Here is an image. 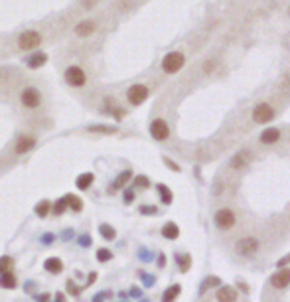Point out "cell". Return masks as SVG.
Here are the masks:
<instances>
[{"mask_svg": "<svg viewBox=\"0 0 290 302\" xmlns=\"http://www.w3.org/2000/svg\"><path fill=\"white\" fill-rule=\"evenodd\" d=\"M41 43V34L36 30H26L18 36V47L24 52H34V49Z\"/></svg>", "mask_w": 290, "mask_h": 302, "instance_id": "1", "label": "cell"}, {"mask_svg": "<svg viewBox=\"0 0 290 302\" xmlns=\"http://www.w3.org/2000/svg\"><path fill=\"white\" fill-rule=\"evenodd\" d=\"M63 77H65V83H67L69 87H73V89H81V87L87 83V75H85V71H83L79 65H69V67L65 69Z\"/></svg>", "mask_w": 290, "mask_h": 302, "instance_id": "2", "label": "cell"}, {"mask_svg": "<svg viewBox=\"0 0 290 302\" xmlns=\"http://www.w3.org/2000/svg\"><path fill=\"white\" fill-rule=\"evenodd\" d=\"M20 103L26 109H38L41 105V93L36 87H24L20 93Z\"/></svg>", "mask_w": 290, "mask_h": 302, "instance_id": "3", "label": "cell"}, {"mask_svg": "<svg viewBox=\"0 0 290 302\" xmlns=\"http://www.w3.org/2000/svg\"><path fill=\"white\" fill-rule=\"evenodd\" d=\"M126 99H128V103L130 105H142L144 101L148 99V87L146 85H142V83H134L128 87L126 91Z\"/></svg>", "mask_w": 290, "mask_h": 302, "instance_id": "4", "label": "cell"}, {"mask_svg": "<svg viewBox=\"0 0 290 302\" xmlns=\"http://www.w3.org/2000/svg\"><path fill=\"white\" fill-rule=\"evenodd\" d=\"M184 64H186L184 54H180V52H170V54L162 60V69H164L166 73H178V71L184 67Z\"/></svg>", "mask_w": 290, "mask_h": 302, "instance_id": "5", "label": "cell"}, {"mask_svg": "<svg viewBox=\"0 0 290 302\" xmlns=\"http://www.w3.org/2000/svg\"><path fill=\"white\" fill-rule=\"evenodd\" d=\"M272 119H274V111H272V107L269 103H259L255 107V111H253V121L255 123L263 125V123H270Z\"/></svg>", "mask_w": 290, "mask_h": 302, "instance_id": "6", "label": "cell"}, {"mask_svg": "<svg viewBox=\"0 0 290 302\" xmlns=\"http://www.w3.org/2000/svg\"><path fill=\"white\" fill-rule=\"evenodd\" d=\"M150 134L154 140H166L170 136V127L164 119H154L150 123Z\"/></svg>", "mask_w": 290, "mask_h": 302, "instance_id": "7", "label": "cell"}, {"mask_svg": "<svg viewBox=\"0 0 290 302\" xmlns=\"http://www.w3.org/2000/svg\"><path fill=\"white\" fill-rule=\"evenodd\" d=\"M257 249H259V241H257L255 237H245V239H241V241L237 243V253L243 255V257L255 255Z\"/></svg>", "mask_w": 290, "mask_h": 302, "instance_id": "8", "label": "cell"}, {"mask_svg": "<svg viewBox=\"0 0 290 302\" xmlns=\"http://www.w3.org/2000/svg\"><path fill=\"white\" fill-rule=\"evenodd\" d=\"M32 148H36V138L30 134H20L14 142V152L16 154H26Z\"/></svg>", "mask_w": 290, "mask_h": 302, "instance_id": "9", "label": "cell"}, {"mask_svg": "<svg viewBox=\"0 0 290 302\" xmlns=\"http://www.w3.org/2000/svg\"><path fill=\"white\" fill-rule=\"evenodd\" d=\"M215 223L221 227V229H229V227H233V223H235V216H233V212L231 210H219L217 214H215Z\"/></svg>", "mask_w": 290, "mask_h": 302, "instance_id": "10", "label": "cell"}, {"mask_svg": "<svg viewBox=\"0 0 290 302\" xmlns=\"http://www.w3.org/2000/svg\"><path fill=\"white\" fill-rule=\"evenodd\" d=\"M47 64V54L45 52H34V54H30L28 58H26V65L30 67V69H40V67H43Z\"/></svg>", "mask_w": 290, "mask_h": 302, "instance_id": "11", "label": "cell"}, {"mask_svg": "<svg viewBox=\"0 0 290 302\" xmlns=\"http://www.w3.org/2000/svg\"><path fill=\"white\" fill-rule=\"evenodd\" d=\"M95 30H97L95 20H81V22L75 26V36H77V38H89Z\"/></svg>", "mask_w": 290, "mask_h": 302, "instance_id": "12", "label": "cell"}, {"mask_svg": "<svg viewBox=\"0 0 290 302\" xmlns=\"http://www.w3.org/2000/svg\"><path fill=\"white\" fill-rule=\"evenodd\" d=\"M270 282H272L274 288H286L290 284V269H282L276 275H272Z\"/></svg>", "mask_w": 290, "mask_h": 302, "instance_id": "13", "label": "cell"}, {"mask_svg": "<svg viewBox=\"0 0 290 302\" xmlns=\"http://www.w3.org/2000/svg\"><path fill=\"white\" fill-rule=\"evenodd\" d=\"M16 284H18V280H16V275L12 273V269L0 273V286H2V288L12 290V288H16Z\"/></svg>", "mask_w": 290, "mask_h": 302, "instance_id": "14", "label": "cell"}, {"mask_svg": "<svg viewBox=\"0 0 290 302\" xmlns=\"http://www.w3.org/2000/svg\"><path fill=\"white\" fill-rule=\"evenodd\" d=\"M217 300L219 302H235L237 300V290L233 286H221L217 290Z\"/></svg>", "mask_w": 290, "mask_h": 302, "instance_id": "15", "label": "cell"}, {"mask_svg": "<svg viewBox=\"0 0 290 302\" xmlns=\"http://www.w3.org/2000/svg\"><path fill=\"white\" fill-rule=\"evenodd\" d=\"M43 269H45L47 273H52V275H60V273L63 271V263H62V259H58V257H50V259H45Z\"/></svg>", "mask_w": 290, "mask_h": 302, "instance_id": "16", "label": "cell"}, {"mask_svg": "<svg viewBox=\"0 0 290 302\" xmlns=\"http://www.w3.org/2000/svg\"><path fill=\"white\" fill-rule=\"evenodd\" d=\"M36 216L38 217H47V216H50V212H52V201L50 199H41V201H38V204H36Z\"/></svg>", "mask_w": 290, "mask_h": 302, "instance_id": "17", "label": "cell"}, {"mask_svg": "<svg viewBox=\"0 0 290 302\" xmlns=\"http://www.w3.org/2000/svg\"><path fill=\"white\" fill-rule=\"evenodd\" d=\"M278 138H280V130H278V129H267V130L261 134V142H263V144H274Z\"/></svg>", "mask_w": 290, "mask_h": 302, "instance_id": "18", "label": "cell"}, {"mask_svg": "<svg viewBox=\"0 0 290 302\" xmlns=\"http://www.w3.org/2000/svg\"><path fill=\"white\" fill-rule=\"evenodd\" d=\"M93 180H95V176H93L91 172H85V174H79V176H77L75 186H77L79 190H87V188L93 184Z\"/></svg>", "mask_w": 290, "mask_h": 302, "instance_id": "19", "label": "cell"}, {"mask_svg": "<svg viewBox=\"0 0 290 302\" xmlns=\"http://www.w3.org/2000/svg\"><path fill=\"white\" fill-rule=\"evenodd\" d=\"M65 201H67V208H69L71 212H81V210H83V201H81L77 195H73V194H67V195H65Z\"/></svg>", "mask_w": 290, "mask_h": 302, "instance_id": "20", "label": "cell"}, {"mask_svg": "<svg viewBox=\"0 0 290 302\" xmlns=\"http://www.w3.org/2000/svg\"><path fill=\"white\" fill-rule=\"evenodd\" d=\"M132 178V172L130 170H124V172H121L119 176H117V180H115V184L111 186V190H121L128 180Z\"/></svg>", "mask_w": 290, "mask_h": 302, "instance_id": "21", "label": "cell"}, {"mask_svg": "<svg viewBox=\"0 0 290 302\" xmlns=\"http://www.w3.org/2000/svg\"><path fill=\"white\" fill-rule=\"evenodd\" d=\"M162 235L166 237V239H178V235H180V229H178V225L176 223H166L164 227H162Z\"/></svg>", "mask_w": 290, "mask_h": 302, "instance_id": "22", "label": "cell"}, {"mask_svg": "<svg viewBox=\"0 0 290 302\" xmlns=\"http://www.w3.org/2000/svg\"><path fill=\"white\" fill-rule=\"evenodd\" d=\"M180 284H172L164 294H162V302H174L176 298H178V294H180Z\"/></svg>", "mask_w": 290, "mask_h": 302, "instance_id": "23", "label": "cell"}, {"mask_svg": "<svg viewBox=\"0 0 290 302\" xmlns=\"http://www.w3.org/2000/svg\"><path fill=\"white\" fill-rule=\"evenodd\" d=\"M99 233H101V237L105 239V241H113L115 237H117V231L109 225V223H103V225H99Z\"/></svg>", "mask_w": 290, "mask_h": 302, "instance_id": "24", "label": "cell"}, {"mask_svg": "<svg viewBox=\"0 0 290 302\" xmlns=\"http://www.w3.org/2000/svg\"><path fill=\"white\" fill-rule=\"evenodd\" d=\"M247 160H249V152H241L231 160V168H241L243 164H247Z\"/></svg>", "mask_w": 290, "mask_h": 302, "instance_id": "25", "label": "cell"}, {"mask_svg": "<svg viewBox=\"0 0 290 302\" xmlns=\"http://www.w3.org/2000/svg\"><path fill=\"white\" fill-rule=\"evenodd\" d=\"M67 210V201H65V197H60L56 204H52V212L56 214V216H62L63 212Z\"/></svg>", "mask_w": 290, "mask_h": 302, "instance_id": "26", "label": "cell"}, {"mask_svg": "<svg viewBox=\"0 0 290 302\" xmlns=\"http://www.w3.org/2000/svg\"><path fill=\"white\" fill-rule=\"evenodd\" d=\"M158 194H160V197H162V201L168 206V204H172V192L164 186V184H158Z\"/></svg>", "mask_w": 290, "mask_h": 302, "instance_id": "27", "label": "cell"}, {"mask_svg": "<svg viewBox=\"0 0 290 302\" xmlns=\"http://www.w3.org/2000/svg\"><path fill=\"white\" fill-rule=\"evenodd\" d=\"M97 259H99L101 263H107V261L113 259V253L109 249H97Z\"/></svg>", "mask_w": 290, "mask_h": 302, "instance_id": "28", "label": "cell"}, {"mask_svg": "<svg viewBox=\"0 0 290 302\" xmlns=\"http://www.w3.org/2000/svg\"><path fill=\"white\" fill-rule=\"evenodd\" d=\"M178 263H180V271H182V273H186V271L189 269V265H191V261H189V255H184V257H180V259H178Z\"/></svg>", "mask_w": 290, "mask_h": 302, "instance_id": "29", "label": "cell"}, {"mask_svg": "<svg viewBox=\"0 0 290 302\" xmlns=\"http://www.w3.org/2000/svg\"><path fill=\"white\" fill-rule=\"evenodd\" d=\"M10 269H12V259L10 257H2V259H0V273L10 271Z\"/></svg>", "mask_w": 290, "mask_h": 302, "instance_id": "30", "label": "cell"}, {"mask_svg": "<svg viewBox=\"0 0 290 302\" xmlns=\"http://www.w3.org/2000/svg\"><path fill=\"white\" fill-rule=\"evenodd\" d=\"M91 132H97V130H103V132H115L113 127H103V125H97V127H89Z\"/></svg>", "mask_w": 290, "mask_h": 302, "instance_id": "31", "label": "cell"}, {"mask_svg": "<svg viewBox=\"0 0 290 302\" xmlns=\"http://www.w3.org/2000/svg\"><path fill=\"white\" fill-rule=\"evenodd\" d=\"M134 182H136V186H140V188H148V186H150V182H148L146 176H138Z\"/></svg>", "mask_w": 290, "mask_h": 302, "instance_id": "32", "label": "cell"}, {"mask_svg": "<svg viewBox=\"0 0 290 302\" xmlns=\"http://www.w3.org/2000/svg\"><path fill=\"white\" fill-rule=\"evenodd\" d=\"M140 212H142V214H146V216H154L158 210H156L154 206H142V208H140Z\"/></svg>", "mask_w": 290, "mask_h": 302, "instance_id": "33", "label": "cell"}, {"mask_svg": "<svg viewBox=\"0 0 290 302\" xmlns=\"http://www.w3.org/2000/svg\"><path fill=\"white\" fill-rule=\"evenodd\" d=\"M81 6H83L85 10H91V8L97 6V0H81Z\"/></svg>", "mask_w": 290, "mask_h": 302, "instance_id": "34", "label": "cell"}, {"mask_svg": "<svg viewBox=\"0 0 290 302\" xmlns=\"http://www.w3.org/2000/svg\"><path fill=\"white\" fill-rule=\"evenodd\" d=\"M134 199V192L132 190H124V204H130Z\"/></svg>", "mask_w": 290, "mask_h": 302, "instance_id": "35", "label": "cell"}, {"mask_svg": "<svg viewBox=\"0 0 290 302\" xmlns=\"http://www.w3.org/2000/svg\"><path fill=\"white\" fill-rule=\"evenodd\" d=\"M67 286H69V292H71L73 296H79V290H81V288H77V286L73 284V280H69V282H67Z\"/></svg>", "mask_w": 290, "mask_h": 302, "instance_id": "36", "label": "cell"}, {"mask_svg": "<svg viewBox=\"0 0 290 302\" xmlns=\"http://www.w3.org/2000/svg\"><path fill=\"white\" fill-rule=\"evenodd\" d=\"M54 239H56V237H54L52 233H45V235L41 237V241H43L45 245H52V243H54Z\"/></svg>", "mask_w": 290, "mask_h": 302, "instance_id": "37", "label": "cell"}, {"mask_svg": "<svg viewBox=\"0 0 290 302\" xmlns=\"http://www.w3.org/2000/svg\"><path fill=\"white\" fill-rule=\"evenodd\" d=\"M79 245H83V247H89V245H91V237H89V235H83V237H79Z\"/></svg>", "mask_w": 290, "mask_h": 302, "instance_id": "38", "label": "cell"}, {"mask_svg": "<svg viewBox=\"0 0 290 302\" xmlns=\"http://www.w3.org/2000/svg\"><path fill=\"white\" fill-rule=\"evenodd\" d=\"M107 296H109V292H101V294H95V296H93V302H103V300H105Z\"/></svg>", "mask_w": 290, "mask_h": 302, "instance_id": "39", "label": "cell"}, {"mask_svg": "<svg viewBox=\"0 0 290 302\" xmlns=\"http://www.w3.org/2000/svg\"><path fill=\"white\" fill-rule=\"evenodd\" d=\"M142 280H144V282H146V284H152V282H154V279L146 277V273H142Z\"/></svg>", "mask_w": 290, "mask_h": 302, "instance_id": "40", "label": "cell"}, {"mask_svg": "<svg viewBox=\"0 0 290 302\" xmlns=\"http://www.w3.org/2000/svg\"><path fill=\"white\" fill-rule=\"evenodd\" d=\"M286 263H290V255H286L284 259H280V261H278V267H282V265H286Z\"/></svg>", "mask_w": 290, "mask_h": 302, "instance_id": "41", "label": "cell"}, {"mask_svg": "<svg viewBox=\"0 0 290 302\" xmlns=\"http://www.w3.org/2000/svg\"><path fill=\"white\" fill-rule=\"evenodd\" d=\"M56 302H67V300H65V296H63L62 292H58V294H56Z\"/></svg>", "mask_w": 290, "mask_h": 302, "instance_id": "42", "label": "cell"}, {"mask_svg": "<svg viewBox=\"0 0 290 302\" xmlns=\"http://www.w3.org/2000/svg\"><path fill=\"white\" fill-rule=\"evenodd\" d=\"M166 164H168V166H170V168H172V170H176V172H178V170H180V168H178V166H176V164H174V162H172V160H168V158H166Z\"/></svg>", "mask_w": 290, "mask_h": 302, "instance_id": "43", "label": "cell"}, {"mask_svg": "<svg viewBox=\"0 0 290 302\" xmlns=\"http://www.w3.org/2000/svg\"><path fill=\"white\" fill-rule=\"evenodd\" d=\"M95 279H97V273H91V277H89L87 284H93V282H95Z\"/></svg>", "mask_w": 290, "mask_h": 302, "instance_id": "44", "label": "cell"}, {"mask_svg": "<svg viewBox=\"0 0 290 302\" xmlns=\"http://www.w3.org/2000/svg\"><path fill=\"white\" fill-rule=\"evenodd\" d=\"M239 288H241V290H245V292H247V290H249V286H247V284H245V282H239Z\"/></svg>", "mask_w": 290, "mask_h": 302, "instance_id": "45", "label": "cell"}, {"mask_svg": "<svg viewBox=\"0 0 290 302\" xmlns=\"http://www.w3.org/2000/svg\"><path fill=\"white\" fill-rule=\"evenodd\" d=\"M130 294H132V296H140V290H138V288H132Z\"/></svg>", "mask_w": 290, "mask_h": 302, "instance_id": "46", "label": "cell"}]
</instances>
